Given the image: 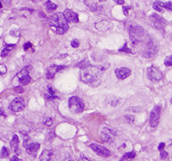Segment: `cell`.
<instances>
[{
  "label": "cell",
  "instance_id": "obj_1",
  "mask_svg": "<svg viewBox=\"0 0 172 161\" xmlns=\"http://www.w3.org/2000/svg\"><path fill=\"white\" fill-rule=\"evenodd\" d=\"M103 69L104 68L101 66H94L90 64L83 66L80 74L82 82L92 87H97L101 84Z\"/></svg>",
  "mask_w": 172,
  "mask_h": 161
},
{
  "label": "cell",
  "instance_id": "obj_2",
  "mask_svg": "<svg viewBox=\"0 0 172 161\" xmlns=\"http://www.w3.org/2000/svg\"><path fill=\"white\" fill-rule=\"evenodd\" d=\"M50 28L53 33L63 34L68 31V23L62 13H55L50 20Z\"/></svg>",
  "mask_w": 172,
  "mask_h": 161
},
{
  "label": "cell",
  "instance_id": "obj_3",
  "mask_svg": "<svg viewBox=\"0 0 172 161\" xmlns=\"http://www.w3.org/2000/svg\"><path fill=\"white\" fill-rule=\"evenodd\" d=\"M129 35L131 41L135 43H139L144 40L145 38V31L141 26H131L129 27Z\"/></svg>",
  "mask_w": 172,
  "mask_h": 161
},
{
  "label": "cell",
  "instance_id": "obj_4",
  "mask_svg": "<svg viewBox=\"0 0 172 161\" xmlns=\"http://www.w3.org/2000/svg\"><path fill=\"white\" fill-rule=\"evenodd\" d=\"M68 105L71 112L74 114L81 113L84 110V103L83 100L76 96H73L69 99Z\"/></svg>",
  "mask_w": 172,
  "mask_h": 161
},
{
  "label": "cell",
  "instance_id": "obj_5",
  "mask_svg": "<svg viewBox=\"0 0 172 161\" xmlns=\"http://www.w3.org/2000/svg\"><path fill=\"white\" fill-rule=\"evenodd\" d=\"M150 22H151V25L154 26L156 29L164 32L165 27L167 26V21L164 19L163 17H160L159 15L153 14L150 17Z\"/></svg>",
  "mask_w": 172,
  "mask_h": 161
},
{
  "label": "cell",
  "instance_id": "obj_6",
  "mask_svg": "<svg viewBox=\"0 0 172 161\" xmlns=\"http://www.w3.org/2000/svg\"><path fill=\"white\" fill-rule=\"evenodd\" d=\"M160 112H161V107L159 105H157L151 110L149 115V124L152 128H156L158 126L159 119H160Z\"/></svg>",
  "mask_w": 172,
  "mask_h": 161
},
{
  "label": "cell",
  "instance_id": "obj_7",
  "mask_svg": "<svg viewBox=\"0 0 172 161\" xmlns=\"http://www.w3.org/2000/svg\"><path fill=\"white\" fill-rule=\"evenodd\" d=\"M26 107V102L23 98L17 97L15 100H13L10 102L8 106V109L13 112H19L25 109Z\"/></svg>",
  "mask_w": 172,
  "mask_h": 161
},
{
  "label": "cell",
  "instance_id": "obj_8",
  "mask_svg": "<svg viewBox=\"0 0 172 161\" xmlns=\"http://www.w3.org/2000/svg\"><path fill=\"white\" fill-rule=\"evenodd\" d=\"M17 78L19 80L20 84L27 85L31 82V76H30V67L23 68L18 73H17Z\"/></svg>",
  "mask_w": 172,
  "mask_h": 161
},
{
  "label": "cell",
  "instance_id": "obj_9",
  "mask_svg": "<svg viewBox=\"0 0 172 161\" xmlns=\"http://www.w3.org/2000/svg\"><path fill=\"white\" fill-rule=\"evenodd\" d=\"M28 140L29 138H25V141H24V147L26 148V152L28 153L30 156H32L33 158H35L37 152L40 148V144L38 142H34V143H28Z\"/></svg>",
  "mask_w": 172,
  "mask_h": 161
},
{
  "label": "cell",
  "instance_id": "obj_10",
  "mask_svg": "<svg viewBox=\"0 0 172 161\" xmlns=\"http://www.w3.org/2000/svg\"><path fill=\"white\" fill-rule=\"evenodd\" d=\"M90 148H91L97 155H99V156H101V157H103V158H109V157L112 155V153H111V151H110L108 148H106L105 147L101 146V145L92 143V144H90Z\"/></svg>",
  "mask_w": 172,
  "mask_h": 161
},
{
  "label": "cell",
  "instance_id": "obj_11",
  "mask_svg": "<svg viewBox=\"0 0 172 161\" xmlns=\"http://www.w3.org/2000/svg\"><path fill=\"white\" fill-rule=\"evenodd\" d=\"M148 77L150 81L158 82V81H160L162 79L163 75L159 68L155 67V66H150L148 69Z\"/></svg>",
  "mask_w": 172,
  "mask_h": 161
},
{
  "label": "cell",
  "instance_id": "obj_12",
  "mask_svg": "<svg viewBox=\"0 0 172 161\" xmlns=\"http://www.w3.org/2000/svg\"><path fill=\"white\" fill-rule=\"evenodd\" d=\"M130 73H131L130 69L127 67L117 68L115 70V74L119 80H124V79L128 78L130 75Z\"/></svg>",
  "mask_w": 172,
  "mask_h": 161
},
{
  "label": "cell",
  "instance_id": "obj_13",
  "mask_svg": "<svg viewBox=\"0 0 172 161\" xmlns=\"http://www.w3.org/2000/svg\"><path fill=\"white\" fill-rule=\"evenodd\" d=\"M64 66L63 65H55V64H52L46 70V74L45 76L47 79H53L54 75L56 74V73H58L62 69H63Z\"/></svg>",
  "mask_w": 172,
  "mask_h": 161
},
{
  "label": "cell",
  "instance_id": "obj_14",
  "mask_svg": "<svg viewBox=\"0 0 172 161\" xmlns=\"http://www.w3.org/2000/svg\"><path fill=\"white\" fill-rule=\"evenodd\" d=\"M63 16H64L67 22H72V23H78L79 22L78 15L71 9H65L63 12Z\"/></svg>",
  "mask_w": 172,
  "mask_h": 161
},
{
  "label": "cell",
  "instance_id": "obj_15",
  "mask_svg": "<svg viewBox=\"0 0 172 161\" xmlns=\"http://www.w3.org/2000/svg\"><path fill=\"white\" fill-rule=\"evenodd\" d=\"M10 147H11V148L14 150V152L16 153L17 155L20 154V149H19V138L16 134L13 136V138H12V140L10 142Z\"/></svg>",
  "mask_w": 172,
  "mask_h": 161
},
{
  "label": "cell",
  "instance_id": "obj_16",
  "mask_svg": "<svg viewBox=\"0 0 172 161\" xmlns=\"http://www.w3.org/2000/svg\"><path fill=\"white\" fill-rule=\"evenodd\" d=\"M101 136H102V139L104 142H110L113 138V131L109 128H103Z\"/></svg>",
  "mask_w": 172,
  "mask_h": 161
},
{
  "label": "cell",
  "instance_id": "obj_17",
  "mask_svg": "<svg viewBox=\"0 0 172 161\" xmlns=\"http://www.w3.org/2000/svg\"><path fill=\"white\" fill-rule=\"evenodd\" d=\"M53 149H43V152L41 153L39 159L40 161H50L53 157Z\"/></svg>",
  "mask_w": 172,
  "mask_h": 161
},
{
  "label": "cell",
  "instance_id": "obj_18",
  "mask_svg": "<svg viewBox=\"0 0 172 161\" xmlns=\"http://www.w3.org/2000/svg\"><path fill=\"white\" fill-rule=\"evenodd\" d=\"M45 98L47 101H53L54 99L57 98L56 94L54 93V91L53 90L51 86H48L47 87V91H46V93H45Z\"/></svg>",
  "mask_w": 172,
  "mask_h": 161
},
{
  "label": "cell",
  "instance_id": "obj_19",
  "mask_svg": "<svg viewBox=\"0 0 172 161\" xmlns=\"http://www.w3.org/2000/svg\"><path fill=\"white\" fill-rule=\"evenodd\" d=\"M45 8H46V11L48 13H51V12H53L55 9L57 8V6L54 3H53L52 1L48 0V1L45 2Z\"/></svg>",
  "mask_w": 172,
  "mask_h": 161
},
{
  "label": "cell",
  "instance_id": "obj_20",
  "mask_svg": "<svg viewBox=\"0 0 172 161\" xmlns=\"http://www.w3.org/2000/svg\"><path fill=\"white\" fill-rule=\"evenodd\" d=\"M85 5L87 6V8H89V9H91L92 11H96L98 10V5L94 2L93 0H83Z\"/></svg>",
  "mask_w": 172,
  "mask_h": 161
},
{
  "label": "cell",
  "instance_id": "obj_21",
  "mask_svg": "<svg viewBox=\"0 0 172 161\" xmlns=\"http://www.w3.org/2000/svg\"><path fill=\"white\" fill-rule=\"evenodd\" d=\"M153 9L156 10L157 12H162L164 9V3L159 0L155 1L154 4H153Z\"/></svg>",
  "mask_w": 172,
  "mask_h": 161
},
{
  "label": "cell",
  "instance_id": "obj_22",
  "mask_svg": "<svg viewBox=\"0 0 172 161\" xmlns=\"http://www.w3.org/2000/svg\"><path fill=\"white\" fill-rule=\"evenodd\" d=\"M9 156L8 149L6 147H3L1 149V153H0V158H7Z\"/></svg>",
  "mask_w": 172,
  "mask_h": 161
},
{
  "label": "cell",
  "instance_id": "obj_23",
  "mask_svg": "<svg viewBox=\"0 0 172 161\" xmlns=\"http://www.w3.org/2000/svg\"><path fill=\"white\" fill-rule=\"evenodd\" d=\"M43 123L45 125V126L50 127V126L53 125V119L50 118V117H44L43 119Z\"/></svg>",
  "mask_w": 172,
  "mask_h": 161
},
{
  "label": "cell",
  "instance_id": "obj_24",
  "mask_svg": "<svg viewBox=\"0 0 172 161\" xmlns=\"http://www.w3.org/2000/svg\"><path fill=\"white\" fill-rule=\"evenodd\" d=\"M136 157V153L134 151H131V152L127 153L123 156V158H128V159H132Z\"/></svg>",
  "mask_w": 172,
  "mask_h": 161
},
{
  "label": "cell",
  "instance_id": "obj_25",
  "mask_svg": "<svg viewBox=\"0 0 172 161\" xmlns=\"http://www.w3.org/2000/svg\"><path fill=\"white\" fill-rule=\"evenodd\" d=\"M164 64L166 66H172V55L166 57V59L164 61Z\"/></svg>",
  "mask_w": 172,
  "mask_h": 161
},
{
  "label": "cell",
  "instance_id": "obj_26",
  "mask_svg": "<svg viewBox=\"0 0 172 161\" xmlns=\"http://www.w3.org/2000/svg\"><path fill=\"white\" fill-rule=\"evenodd\" d=\"M8 73V67L5 64H0V74H6Z\"/></svg>",
  "mask_w": 172,
  "mask_h": 161
},
{
  "label": "cell",
  "instance_id": "obj_27",
  "mask_svg": "<svg viewBox=\"0 0 172 161\" xmlns=\"http://www.w3.org/2000/svg\"><path fill=\"white\" fill-rule=\"evenodd\" d=\"M10 48H11V45L9 47H6L5 49H3V51L1 52V56L2 57H6L10 52Z\"/></svg>",
  "mask_w": 172,
  "mask_h": 161
},
{
  "label": "cell",
  "instance_id": "obj_28",
  "mask_svg": "<svg viewBox=\"0 0 172 161\" xmlns=\"http://www.w3.org/2000/svg\"><path fill=\"white\" fill-rule=\"evenodd\" d=\"M160 151V158H161V159H166L167 158H168V156H169V154L167 151H165L164 149H161V150H159Z\"/></svg>",
  "mask_w": 172,
  "mask_h": 161
},
{
  "label": "cell",
  "instance_id": "obj_29",
  "mask_svg": "<svg viewBox=\"0 0 172 161\" xmlns=\"http://www.w3.org/2000/svg\"><path fill=\"white\" fill-rule=\"evenodd\" d=\"M164 8L168 9L172 12V2H166L164 3Z\"/></svg>",
  "mask_w": 172,
  "mask_h": 161
},
{
  "label": "cell",
  "instance_id": "obj_30",
  "mask_svg": "<svg viewBox=\"0 0 172 161\" xmlns=\"http://www.w3.org/2000/svg\"><path fill=\"white\" fill-rule=\"evenodd\" d=\"M32 46H33V45H32V43H31L30 42L26 43H25V45H24V50H25V51H27L28 49L32 48Z\"/></svg>",
  "mask_w": 172,
  "mask_h": 161
},
{
  "label": "cell",
  "instance_id": "obj_31",
  "mask_svg": "<svg viewBox=\"0 0 172 161\" xmlns=\"http://www.w3.org/2000/svg\"><path fill=\"white\" fill-rule=\"evenodd\" d=\"M71 45H72L73 48H76V47H78V46H79V41H78V40H76V39L73 40V41H72V43H71Z\"/></svg>",
  "mask_w": 172,
  "mask_h": 161
},
{
  "label": "cell",
  "instance_id": "obj_32",
  "mask_svg": "<svg viewBox=\"0 0 172 161\" xmlns=\"http://www.w3.org/2000/svg\"><path fill=\"white\" fill-rule=\"evenodd\" d=\"M120 52H126V53H131L129 48H127V43H124V46L120 48Z\"/></svg>",
  "mask_w": 172,
  "mask_h": 161
},
{
  "label": "cell",
  "instance_id": "obj_33",
  "mask_svg": "<svg viewBox=\"0 0 172 161\" xmlns=\"http://www.w3.org/2000/svg\"><path fill=\"white\" fill-rule=\"evenodd\" d=\"M129 7H124V8H123V13H124V15H125V16H128V14H129Z\"/></svg>",
  "mask_w": 172,
  "mask_h": 161
},
{
  "label": "cell",
  "instance_id": "obj_34",
  "mask_svg": "<svg viewBox=\"0 0 172 161\" xmlns=\"http://www.w3.org/2000/svg\"><path fill=\"white\" fill-rule=\"evenodd\" d=\"M80 161H91L87 157L85 156H83V155H82L81 156V158H80Z\"/></svg>",
  "mask_w": 172,
  "mask_h": 161
},
{
  "label": "cell",
  "instance_id": "obj_35",
  "mask_svg": "<svg viewBox=\"0 0 172 161\" xmlns=\"http://www.w3.org/2000/svg\"><path fill=\"white\" fill-rule=\"evenodd\" d=\"M10 161H22L19 158H17V156H13L12 158H11V159Z\"/></svg>",
  "mask_w": 172,
  "mask_h": 161
},
{
  "label": "cell",
  "instance_id": "obj_36",
  "mask_svg": "<svg viewBox=\"0 0 172 161\" xmlns=\"http://www.w3.org/2000/svg\"><path fill=\"white\" fill-rule=\"evenodd\" d=\"M113 1L118 5H123L124 4V0H113Z\"/></svg>",
  "mask_w": 172,
  "mask_h": 161
},
{
  "label": "cell",
  "instance_id": "obj_37",
  "mask_svg": "<svg viewBox=\"0 0 172 161\" xmlns=\"http://www.w3.org/2000/svg\"><path fill=\"white\" fill-rule=\"evenodd\" d=\"M63 161H73V158L70 155H68V156H66V158L63 159Z\"/></svg>",
  "mask_w": 172,
  "mask_h": 161
},
{
  "label": "cell",
  "instance_id": "obj_38",
  "mask_svg": "<svg viewBox=\"0 0 172 161\" xmlns=\"http://www.w3.org/2000/svg\"><path fill=\"white\" fill-rule=\"evenodd\" d=\"M164 148H165V143H160V144L159 145V150H161V149H163Z\"/></svg>",
  "mask_w": 172,
  "mask_h": 161
},
{
  "label": "cell",
  "instance_id": "obj_39",
  "mask_svg": "<svg viewBox=\"0 0 172 161\" xmlns=\"http://www.w3.org/2000/svg\"><path fill=\"white\" fill-rule=\"evenodd\" d=\"M0 116H6L4 110H3V109H1V108H0Z\"/></svg>",
  "mask_w": 172,
  "mask_h": 161
},
{
  "label": "cell",
  "instance_id": "obj_40",
  "mask_svg": "<svg viewBox=\"0 0 172 161\" xmlns=\"http://www.w3.org/2000/svg\"><path fill=\"white\" fill-rule=\"evenodd\" d=\"M10 1H11V0H0V2H4V3H6V4H9Z\"/></svg>",
  "mask_w": 172,
  "mask_h": 161
},
{
  "label": "cell",
  "instance_id": "obj_41",
  "mask_svg": "<svg viewBox=\"0 0 172 161\" xmlns=\"http://www.w3.org/2000/svg\"><path fill=\"white\" fill-rule=\"evenodd\" d=\"M17 92H19V93H23L24 92V90L23 89H16Z\"/></svg>",
  "mask_w": 172,
  "mask_h": 161
},
{
  "label": "cell",
  "instance_id": "obj_42",
  "mask_svg": "<svg viewBox=\"0 0 172 161\" xmlns=\"http://www.w3.org/2000/svg\"><path fill=\"white\" fill-rule=\"evenodd\" d=\"M99 2H103V1H106V0H98Z\"/></svg>",
  "mask_w": 172,
  "mask_h": 161
},
{
  "label": "cell",
  "instance_id": "obj_43",
  "mask_svg": "<svg viewBox=\"0 0 172 161\" xmlns=\"http://www.w3.org/2000/svg\"><path fill=\"white\" fill-rule=\"evenodd\" d=\"M0 8H2V3L0 2Z\"/></svg>",
  "mask_w": 172,
  "mask_h": 161
},
{
  "label": "cell",
  "instance_id": "obj_44",
  "mask_svg": "<svg viewBox=\"0 0 172 161\" xmlns=\"http://www.w3.org/2000/svg\"><path fill=\"white\" fill-rule=\"evenodd\" d=\"M120 161H126V160H125V159H123V158H121V160Z\"/></svg>",
  "mask_w": 172,
  "mask_h": 161
},
{
  "label": "cell",
  "instance_id": "obj_45",
  "mask_svg": "<svg viewBox=\"0 0 172 161\" xmlns=\"http://www.w3.org/2000/svg\"><path fill=\"white\" fill-rule=\"evenodd\" d=\"M170 102H171V104H172V98H171V100H170Z\"/></svg>",
  "mask_w": 172,
  "mask_h": 161
}]
</instances>
